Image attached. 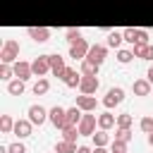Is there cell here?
Here are the masks:
<instances>
[{"label":"cell","mask_w":153,"mask_h":153,"mask_svg":"<svg viewBox=\"0 0 153 153\" xmlns=\"http://www.w3.org/2000/svg\"><path fill=\"white\" fill-rule=\"evenodd\" d=\"M29 33H31L36 41H45V38H48V31H45V29H29Z\"/></svg>","instance_id":"cell-7"},{"label":"cell","mask_w":153,"mask_h":153,"mask_svg":"<svg viewBox=\"0 0 153 153\" xmlns=\"http://www.w3.org/2000/svg\"><path fill=\"white\" fill-rule=\"evenodd\" d=\"M148 81H153V69H148Z\"/></svg>","instance_id":"cell-31"},{"label":"cell","mask_w":153,"mask_h":153,"mask_svg":"<svg viewBox=\"0 0 153 153\" xmlns=\"http://www.w3.org/2000/svg\"><path fill=\"white\" fill-rule=\"evenodd\" d=\"M57 151H60V153H74V146H72V143H60Z\"/></svg>","instance_id":"cell-19"},{"label":"cell","mask_w":153,"mask_h":153,"mask_svg":"<svg viewBox=\"0 0 153 153\" xmlns=\"http://www.w3.org/2000/svg\"><path fill=\"white\" fill-rule=\"evenodd\" d=\"M81 86H84V91H93V88H98V79H96V76H88Z\"/></svg>","instance_id":"cell-9"},{"label":"cell","mask_w":153,"mask_h":153,"mask_svg":"<svg viewBox=\"0 0 153 153\" xmlns=\"http://www.w3.org/2000/svg\"><path fill=\"white\" fill-rule=\"evenodd\" d=\"M14 43H7V48H5V53H2V60H12V53H14Z\"/></svg>","instance_id":"cell-13"},{"label":"cell","mask_w":153,"mask_h":153,"mask_svg":"<svg viewBox=\"0 0 153 153\" xmlns=\"http://www.w3.org/2000/svg\"><path fill=\"white\" fill-rule=\"evenodd\" d=\"M91 124H93V117H86V120H84V124H81V131H84V134H88Z\"/></svg>","instance_id":"cell-21"},{"label":"cell","mask_w":153,"mask_h":153,"mask_svg":"<svg viewBox=\"0 0 153 153\" xmlns=\"http://www.w3.org/2000/svg\"><path fill=\"white\" fill-rule=\"evenodd\" d=\"M96 141H98V143H105V141H108V136H105V134H98V136H96Z\"/></svg>","instance_id":"cell-30"},{"label":"cell","mask_w":153,"mask_h":153,"mask_svg":"<svg viewBox=\"0 0 153 153\" xmlns=\"http://www.w3.org/2000/svg\"><path fill=\"white\" fill-rule=\"evenodd\" d=\"M103 57H105V48H91V53H88V60H91V62L100 65Z\"/></svg>","instance_id":"cell-5"},{"label":"cell","mask_w":153,"mask_h":153,"mask_svg":"<svg viewBox=\"0 0 153 153\" xmlns=\"http://www.w3.org/2000/svg\"><path fill=\"white\" fill-rule=\"evenodd\" d=\"M33 91H36V93H45V91H48V81H38V84L33 86Z\"/></svg>","instance_id":"cell-18"},{"label":"cell","mask_w":153,"mask_h":153,"mask_svg":"<svg viewBox=\"0 0 153 153\" xmlns=\"http://www.w3.org/2000/svg\"><path fill=\"white\" fill-rule=\"evenodd\" d=\"M33 69H36L38 74H41V72H45V60H38V62L33 65Z\"/></svg>","instance_id":"cell-22"},{"label":"cell","mask_w":153,"mask_h":153,"mask_svg":"<svg viewBox=\"0 0 153 153\" xmlns=\"http://www.w3.org/2000/svg\"><path fill=\"white\" fill-rule=\"evenodd\" d=\"M96 153H105V151H103V148H98V151H96Z\"/></svg>","instance_id":"cell-33"},{"label":"cell","mask_w":153,"mask_h":153,"mask_svg":"<svg viewBox=\"0 0 153 153\" xmlns=\"http://www.w3.org/2000/svg\"><path fill=\"white\" fill-rule=\"evenodd\" d=\"M50 120H53L57 127H65V110H62V108H53V110H50Z\"/></svg>","instance_id":"cell-4"},{"label":"cell","mask_w":153,"mask_h":153,"mask_svg":"<svg viewBox=\"0 0 153 153\" xmlns=\"http://www.w3.org/2000/svg\"><path fill=\"white\" fill-rule=\"evenodd\" d=\"M148 141H151V143H153V134H151V139H148Z\"/></svg>","instance_id":"cell-34"},{"label":"cell","mask_w":153,"mask_h":153,"mask_svg":"<svg viewBox=\"0 0 153 153\" xmlns=\"http://www.w3.org/2000/svg\"><path fill=\"white\" fill-rule=\"evenodd\" d=\"M120 41H122V33H117V31H115V33H110V38H108V43H110V45H120Z\"/></svg>","instance_id":"cell-15"},{"label":"cell","mask_w":153,"mask_h":153,"mask_svg":"<svg viewBox=\"0 0 153 153\" xmlns=\"http://www.w3.org/2000/svg\"><path fill=\"white\" fill-rule=\"evenodd\" d=\"M122 100V88H110L108 91V98H105V105L110 108V105H117Z\"/></svg>","instance_id":"cell-2"},{"label":"cell","mask_w":153,"mask_h":153,"mask_svg":"<svg viewBox=\"0 0 153 153\" xmlns=\"http://www.w3.org/2000/svg\"><path fill=\"white\" fill-rule=\"evenodd\" d=\"M17 74H19L22 79H26V76H29V67H26V65H17Z\"/></svg>","instance_id":"cell-17"},{"label":"cell","mask_w":153,"mask_h":153,"mask_svg":"<svg viewBox=\"0 0 153 153\" xmlns=\"http://www.w3.org/2000/svg\"><path fill=\"white\" fill-rule=\"evenodd\" d=\"M74 120H79V110H76V108H72V110L67 112V122H74Z\"/></svg>","instance_id":"cell-20"},{"label":"cell","mask_w":153,"mask_h":153,"mask_svg":"<svg viewBox=\"0 0 153 153\" xmlns=\"http://www.w3.org/2000/svg\"><path fill=\"white\" fill-rule=\"evenodd\" d=\"M76 153H88V148H79V151H76Z\"/></svg>","instance_id":"cell-32"},{"label":"cell","mask_w":153,"mask_h":153,"mask_svg":"<svg viewBox=\"0 0 153 153\" xmlns=\"http://www.w3.org/2000/svg\"><path fill=\"white\" fill-rule=\"evenodd\" d=\"M10 153H24V146L22 143H14V146H10Z\"/></svg>","instance_id":"cell-25"},{"label":"cell","mask_w":153,"mask_h":153,"mask_svg":"<svg viewBox=\"0 0 153 153\" xmlns=\"http://www.w3.org/2000/svg\"><path fill=\"white\" fill-rule=\"evenodd\" d=\"M29 117H31L33 124H41V122L45 120V110H43L41 105H31V108H29Z\"/></svg>","instance_id":"cell-1"},{"label":"cell","mask_w":153,"mask_h":153,"mask_svg":"<svg viewBox=\"0 0 153 153\" xmlns=\"http://www.w3.org/2000/svg\"><path fill=\"white\" fill-rule=\"evenodd\" d=\"M124 36H127L129 43H143V41H146V33H143V31H134V29L124 31Z\"/></svg>","instance_id":"cell-3"},{"label":"cell","mask_w":153,"mask_h":153,"mask_svg":"<svg viewBox=\"0 0 153 153\" xmlns=\"http://www.w3.org/2000/svg\"><path fill=\"white\" fill-rule=\"evenodd\" d=\"M65 81H67L69 86H74V84H79V76H76V72H72V69H67V72H65Z\"/></svg>","instance_id":"cell-8"},{"label":"cell","mask_w":153,"mask_h":153,"mask_svg":"<svg viewBox=\"0 0 153 153\" xmlns=\"http://www.w3.org/2000/svg\"><path fill=\"white\" fill-rule=\"evenodd\" d=\"M100 124H103V127H110V124H112V117H110V115H103V117H100Z\"/></svg>","instance_id":"cell-24"},{"label":"cell","mask_w":153,"mask_h":153,"mask_svg":"<svg viewBox=\"0 0 153 153\" xmlns=\"http://www.w3.org/2000/svg\"><path fill=\"white\" fill-rule=\"evenodd\" d=\"M129 60H131V53L122 50V53H120V62H129Z\"/></svg>","instance_id":"cell-23"},{"label":"cell","mask_w":153,"mask_h":153,"mask_svg":"<svg viewBox=\"0 0 153 153\" xmlns=\"http://www.w3.org/2000/svg\"><path fill=\"white\" fill-rule=\"evenodd\" d=\"M50 65H53V69H55L57 74L62 72V60H60V57H50Z\"/></svg>","instance_id":"cell-16"},{"label":"cell","mask_w":153,"mask_h":153,"mask_svg":"<svg viewBox=\"0 0 153 153\" xmlns=\"http://www.w3.org/2000/svg\"><path fill=\"white\" fill-rule=\"evenodd\" d=\"M14 131H17L19 136H29V124H26V122H17V124H14Z\"/></svg>","instance_id":"cell-10"},{"label":"cell","mask_w":153,"mask_h":153,"mask_svg":"<svg viewBox=\"0 0 153 153\" xmlns=\"http://www.w3.org/2000/svg\"><path fill=\"white\" fill-rule=\"evenodd\" d=\"M141 127H143L146 131H151V129H153V120H143V122H141Z\"/></svg>","instance_id":"cell-27"},{"label":"cell","mask_w":153,"mask_h":153,"mask_svg":"<svg viewBox=\"0 0 153 153\" xmlns=\"http://www.w3.org/2000/svg\"><path fill=\"white\" fill-rule=\"evenodd\" d=\"M22 91H24V84L22 81H12L10 84V93H22Z\"/></svg>","instance_id":"cell-14"},{"label":"cell","mask_w":153,"mask_h":153,"mask_svg":"<svg viewBox=\"0 0 153 153\" xmlns=\"http://www.w3.org/2000/svg\"><path fill=\"white\" fill-rule=\"evenodd\" d=\"M136 55L151 60V57H153V48H148V45H136Z\"/></svg>","instance_id":"cell-6"},{"label":"cell","mask_w":153,"mask_h":153,"mask_svg":"<svg viewBox=\"0 0 153 153\" xmlns=\"http://www.w3.org/2000/svg\"><path fill=\"white\" fill-rule=\"evenodd\" d=\"M84 50H86V45H84L81 41H76V45L72 48V57H81V55H84Z\"/></svg>","instance_id":"cell-11"},{"label":"cell","mask_w":153,"mask_h":153,"mask_svg":"<svg viewBox=\"0 0 153 153\" xmlns=\"http://www.w3.org/2000/svg\"><path fill=\"white\" fill-rule=\"evenodd\" d=\"M67 36H69V41H81L79 38V31H67Z\"/></svg>","instance_id":"cell-28"},{"label":"cell","mask_w":153,"mask_h":153,"mask_svg":"<svg viewBox=\"0 0 153 153\" xmlns=\"http://www.w3.org/2000/svg\"><path fill=\"white\" fill-rule=\"evenodd\" d=\"M134 91L141 93V96H146V93H148V84H146V81H139V84H134Z\"/></svg>","instance_id":"cell-12"},{"label":"cell","mask_w":153,"mask_h":153,"mask_svg":"<svg viewBox=\"0 0 153 153\" xmlns=\"http://www.w3.org/2000/svg\"><path fill=\"white\" fill-rule=\"evenodd\" d=\"M12 127V122H10V117H2V129H10Z\"/></svg>","instance_id":"cell-29"},{"label":"cell","mask_w":153,"mask_h":153,"mask_svg":"<svg viewBox=\"0 0 153 153\" xmlns=\"http://www.w3.org/2000/svg\"><path fill=\"white\" fill-rule=\"evenodd\" d=\"M79 105H84V108H91V105H93V100H91V98H79Z\"/></svg>","instance_id":"cell-26"}]
</instances>
